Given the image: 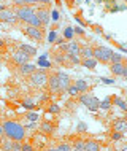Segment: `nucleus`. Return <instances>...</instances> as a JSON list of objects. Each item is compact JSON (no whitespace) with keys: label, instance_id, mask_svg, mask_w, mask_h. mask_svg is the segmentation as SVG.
<instances>
[{"label":"nucleus","instance_id":"obj_31","mask_svg":"<svg viewBox=\"0 0 127 151\" xmlns=\"http://www.w3.org/2000/svg\"><path fill=\"white\" fill-rule=\"evenodd\" d=\"M73 34H75V32H73L72 27H67V29H65V34H64V38H67L68 42H70V40L73 38Z\"/></svg>","mask_w":127,"mask_h":151},{"label":"nucleus","instance_id":"obj_19","mask_svg":"<svg viewBox=\"0 0 127 151\" xmlns=\"http://www.w3.org/2000/svg\"><path fill=\"white\" fill-rule=\"evenodd\" d=\"M84 150L86 151H100V143L95 140H86L84 142Z\"/></svg>","mask_w":127,"mask_h":151},{"label":"nucleus","instance_id":"obj_7","mask_svg":"<svg viewBox=\"0 0 127 151\" xmlns=\"http://www.w3.org/2000/svg\"><path fill=\"white\" fill-rule=\"evenodd\" d=\"M0 22L16 24V22H18V18H16V14H14L13 10H8V8H5V10L0 11Z\"/></svg>","mask_w":127,"mask_h":151},{"label":"nucleus","instance_id":"obj_38","mask_svg":"<svg viewBox=\"0 0 127 151\" xmlns=\"http://www.w3.org/2000/svg\"><path fill=\"white\" fill-rule=\"evenodd\" d=\"M48 40H50V43L56 42V34H54V32H51V34H50V38H48Z\"/></svg>","mask_w":127,"mask_h":151},{"label":"nucleus","instance_id":"obj_37","mask_svg":"<svg viewBox=\"0 0 127 151\" xmlns=\"http://www.w3.org/2000/svg\"><path fill=\"white\" fill-rule=\"evenodd\" d=\"M27 118H29V119H30V121H37V119H38V115H37V113H34V111H30V113H27Z\"/></svg>","mask_w":127,"mask_h":151},{"label":"nucleus","instance_id":"obj_39","mask_svg":"<svg viewBox=\"0 0 127 151\" xmlns=\"http://www.w3.org/2000/svg\"><path fill=\"white\" fill-rule=\"evenodd\" d=\"M73 32H75V34H78V35H83V34H84L81 27H75V29H73Z\"/></svg>","mask_w":127,"mask_h":151},{"label":"nucleus","instance_id":"obj_17","mask_svg":"<svg viewBox=\"0 0 127 151\" xmlns=\"http://www.w3.org/2000/svg\"><path fill=\"white\" fill-rule=\"evenodd\" d=\"M37 70V67L34 64H24V65H19V72L22 73V75H26V76H29V75H32Z\"/></svg>","mask_w":127,"mask_h":151},{"label":"nucleus","instance_id":"obj_22","mask_svg":"<svg viewBox=\"0 0 127 151\" xmlns=\"http://www.w3.org/2000/svg\"><path fill=\"white\" fill-rule=\"evenodd\" d=\"M81 65L86 68H89V70H94V68L97 67V60L94 58H89V59H81Z\"/></svg>","mask_w":127,"mask_h":151},{"label":"nucleus","instance_id":"obj_45","mask_svg":"<svg viewBox=\"0 0 127 151\" xmlns=\"http://www.w3.org/2000/svg\"><path fill=\"white\" fill-rule=\"evenodd\" d=\"M52 18H54V19H57V18H59V14H57V11H52Z\"/></svg>","mask_w":127,"mask_h":151},{"label":"nucleus","instance_id":"obj_13","mask_svg":"<svg viewBox=\"0 0 127 151\" xmlns=\"http://www.w3.org/2000/svg\"><path fill=\"white\" fill-rule=\"evenodd\" d=\"M54 130H56V124L51 121H43L40 124V132L44 134V135H51V134H54Z\"/></svg>","mask_w":127,"mask_h":151},{"label":"nucleus","instance_id":"obj_50","mask_svg":"<svg viewBox=\"0 0 127 151\" xmlns=\"http://www.w3.org/2000/svg\"><path fill=\"white\" fill-rule=\"evenodd\" d=\"M0 151H2V150H0Z\"/></svg>","mask_w":127,"mask_h":151},{"label":"nucleus","instance_id":"obj_5","mask_svg":"<svg viewBox=\"0 0 127 151\" xmlns=\"http://www.w3.org/2000/svg\"><path fill=\"white\" fill-rule=\"evenodd\" d=\"M92 50H94V59H95L97 62H110L111 54H113V51L110 50V48H106V46H92Z\"/></svg>","mask_w":127,"mask_h":151},{"label":"nucleus","instance_id":"obj_23","mask_svg":"<svg viewBox=\"0 0 127 151\" xmlns=\"http://www.w3.org/2000/svg\"><path fill=\"white\" fill-rule=\"evenodd\" d=\"M111 100L114 102V105H118L121 110H124V111H127V102L124 99H121V97H118V96H114L111 97Z\"/></svg>","mask_w":127,"mask_h":151},{"label":"nucleus","instance_id":"obj_3","mask_svg":"<svg viewBox=\"0 0 127 151\" xmlns=\"http://www.w3.org/2000/svg\"><path fill=\"white\" fill-rule=\"evenodd\" d=\"M29 81H30L32 86L35 88H42L44 84L48 83V72L46 70H42V68H37V70L32 73V75H29Z\"/></svg>","mask_w":127,"mask_h":151},{"label":"nucleus","instance_id":"obj_18","mask_svg":"<svg viewBox=\"0 0 127 151\" xmlns=\"http://www.w3.org/2000/svg\"><path fill=\"white\" fill-rule=\"evenodd\" d=\"M19 51L26 52V54H27V56H30V58H34V56L37 54V48L30 46V45H26V43L19 45Z\"/></svg>","mask_w":127,"mask_h":151},{"label":"nucleus","instance_id":"obj_4","mask_svg":"<svg viewBox=\"0 0 127 151\" xmlns=\"http://www.w3.org/2000/svg\"><path fill=\"white\" fill-rule=\"evenodd\" d=\"M80 102L84 105L86 108H89L91 111H97V110L100 108V100L97 99V97H94V96H89L88 92H84V94H80Z\"/></svg>","mask_w":127,"mask_h":151},{"label":"nucleus","instance_id":"obj_48","mask_svg":"<svg viewBox=\"0 0 127 151\" xmlns=\"http://www.w3.org/2000/svg\"><path fill=\"white\" fill-rule=\"evenodd\" d=\"M46 151H57V150H56V148H48Z\"/></svg>","mask_w":127,"mask_h":151},{"label":"nucleus","instance_id":"obj_16","mask_svg":"<svg viewBox=\"0 0 127 151\" xmlns=\"http://www.w3.org/2000/svg\"><path fill=\"white\" fill-rule=\"evenodd\" d=\"M124 65L126 62H116V64H111V67H110V70L114 76H122V70H124Z\"/></svg>","mask_w":127,"mask_h":151},{"label":"nucleus","instance_id":"obj_12","mask_svg":"<svg viewBox=\"0 0 127 151\" xmlns=\"http://www.w3.org/2000/svg\"><path fill=\"white\" fill-rule=\"evenodd\" d=\"M67 45V52L65 54H75V56H80V52H81V45L75 42V40H70L68 43H65Z\"/></svg>","mask_w":127,"mask_h":151},{"label":"nucleus","instance_id":"obj_41","mask_svg":"<svg viewBox=\"0 0 127 151\" xmlns=\"http://www.w3.org/2000/svg\"><path fill=\"white\" fill-rule=\"evenodd\" d=\"M122 76H124V78H127V64L124 65V70H122Z\"/></svg>","mask_w":127,"mask_h":151},{"label":"nucleus","instance_id":"obj_15","mask_svg":"<svg viewBox=\"0 0 127 151\" xmlns=\"http://www.w3.org/2000/svg\"><path fill=\"white\" fill-rule=\"evenodd\" d=\"M73 86L78 89V92H80V94L89 92V89H91L89 83H88V81H84V80H76V81H73Z\"/></svg>","mask_w":127,"mask_h":151},{"label":"nucleus","instance_id":"obj_10","mask_svg":"<svg viewBox=\"0 0 127 151\" xmlns=\"http://www.w3.org/2000/svg\"><path fill=\"white\" fill-rule=\"evenodd\" d=\"M35 14L38 16V19L42 21L43 27L50 24V19H51V11L50 10H46V8H38V10H35Z\"/></svg>","mask_w":127,"mask_h":151},{"label":"nucleus","instance_id":"obj_34","mask_svg":"<svg viewBox=\"0 0 127 151\" xmlns=\"http://www.w3.org/2000/svg\"><path fill=\"white\" fill-rule=\"evenodd\" d=\"M22 105H24V107H26L27 110L35 108V104H32V100H24V102H22Z\"/></svg>","mask_w":127,"mask_h":151},{"label":"nucleus","instance_id":"obj_1","mask_svg":"<svg viewBox=\"0 0 127 151\" xmlns=\"http://www.w3.org/2000/svg\"><path fill=\"white\" fill-rule=\"evenodd\" d=\"M3 132H5V137H8L10 140L14 142H22L26 138V129L24 126H21L18 121H11L8 119L3 122Z\"/></svg>","mask_w":127,"mask_h":151},{"label":"nucleus","instance_id":"obj_27","mask_svg":"<svg viewBox=\"0 0 127 151\" xmlns=\"http://www.w3.org/2000/svg\"><path fill=\"white\" fill-rule=\"evenodd\" d=\"M110 62H111V64H116V62H124V58H122L121 54H118V52H114V51H113V54H111V59H110Z\"/></svg>","mask_w":127,"mask_h":151},{"label":"nucleus","instance_id":"obj_6","mask_svg":"<svg viewBox=\"0 0 127 151\" xmlns=\"http://www.w3.org/2000/svg\"><path fill=\"white\" fill-rule=\"evenodd\" d=\"M24 34H26L30 40H34V42H38V43L44 38L43 27H32V26H27L26 29H24Z\"/></svg>","mask_w":127,"mask_h":151},{"label":"nucleus","instance_id":"obj_47","mask_svg":"<svg viewBox=\"0 0 127 151\" xmlns=\"http://www.w3.org/2000/svg\"><path fill=\"white\" fill-rule=\"evenodd\" d=\"M5 46V42H3V40H0V48H3Z\"/></svg>","mask_w":127,"mask_h":151},{"label":"nucleus","instance_id":"obj_36","mask_svg":"<svg viewBox=\"0 0 127 151\" xmlns=\"http://www.w3.org/2000/svg\"><path fill=\"white\" fill-rule=\"evenodd\" d=\"M21 146H22V142H14L13 140V151H21Z\"/></svg>","mask_w":127,"mask_h":151},{"label":"nucleus","instance_id":"obj_8","mask_svg":"<svg viewBox=\"0 0 127 151\" xmlns=\"http://www.w3.org/2000/svg\"><path fill=\"white\" fill-rule=\"evenodd\" d=\"M48 89L51 94H59L60 88H59V80H57V72L50 73L48 75Z\"/></svg>","mask_w":127,"mask_h":151},{"label":"nucleus","instance_id":"obj_49","mask_svg":"<svg viewBox=\"0 0 127 151\" xmlns=\"http://www.w3.org/2000/svg\"><path fill=\"white\" fill-rule=\"evenodd\" d=\"M2 10H5V6H3V5H0V11H2Z\"/></svg>","mask_w":127,"mask_h":151},{"label":"nucleus","instance_id":"obj_26","mask_svg":"<svg viewBox=\"0 0 127 151\" xmlns=\"http://www.w3.org/2000/svg\"><path fill=\"white\" fill-rule=\"evenodd\" d=\"M56 150H57V151H72V145L67 143V142H62V143L57 145Z\"/></svg>","mask_w":127,"mask_h":151},{"label":"nucleus","instance_id":"obj_9","mask_svg":"<svg viewBox=\"0 0 127 151\" xmlns=\"http://www.w3.org/2000/svg\"><path fill=\"white\" fill-rule=\"evenodd\" d=\"M57 80H59V88H60V92H65L67 91V88L70 86V84L73 83L72 78L67 75V73L64 72H57Z\"/></svg>","mask_w":127,"mask_h":151},{"label":"nucleus","instance_id":"obj_40","mask_svg":"<svg viewBox=\"0 0 127 151\" xmlns=\"http://www.w3.org/2000/svg\"><path fill=\"white\" fill-rule=\"evenodd\" d=\"M78 129H80L81 132H84V130H86V124H84V122H80V126H78Z\"/></svg>","mask_w":127,"mask_h":151},{"label":"nucleus","instance_id":"obj_32","mask_svg":"<svg viewBox=\"0 0 127 151\" xmlns=\"http://www.w3.org/2000/svg\"><path fill=\"white\" fill-rule=\"evenodd\" d=\"M13 3L18 6H24V5H30L32 0H13Z\"/></svg>","mask_w":127,"mask_h":151},{"label":"nucleus","instance_id":"obj_29","mask_svg":"<svg viewBox=\"0 0 127 151\" xmlns=\"http://www.w3.org/2000/svg\"><path fill=\"white\" fill-rule=\"evenodd\" d=\"M59 111H60V107L57 104H51L50 107H48V113H51V115H57Z\"/></svg>","mask_w":127,"mask_h":151},{"label":"nucleus","instance_id":"obj_30","mask_svg":"<svg viewBox=\"0 0 127 151\" xmlns=\"http://www.w3.org/2000/svg\"><path fill=\"white\" fill-rule=\"evenodd\" d=\"M110 107H111V97H106L103 102H100V108L102 110H108Z\"/></svg>","mask_w":127,"mask_h":151},{"label":"nucleus","instance_id":"obj_28","mask_svg":"<svg viewBox=\"0 0 127 151\" xmlns=\"http://www.w3.org/2000/svg\"><path fill=\"white\" fill-rule=\"evenodd\" d=\"M65 92H67L68 96H72V97H76V96H80V92H78V89H76L75 86H73V83H72L70 86L67 88V91H65Z\"/></svg>","mask_w":127,"mask_h":151},{"label":"nucleus","instance_id":"obj_24","mask_svg":"<svg viewBox=\"0 0 127 151\" xmlns=\"http://www.w3.org/2000/svg\"><path fill=\"white\" fill-rule=\"evenodd\" d=\"M2 151H13V140H10V138H5V140L2 142Z\"/></svg>","mask_w":127,"mask_h":151},{"label":"nucleus","instance_id":"obj_46","mask_svg":"<svg viewBox=\"0 0 127 151\" xmlns=\"http://www.w3.org/2000/svg\"><path fill=\"white\" fill-rule=\"evenodd\" d=\"M62 42H64V38H57V40H56L57 45H62Z\"/></svg>","mask_w":127,"mask_h":151},{"label":"nucleus","instance_id":"obj_43","mask_svg":"<svg viewBox=\"0 0 127 151\" xmlns=\"http://www.w3.org/2000/svg\"><path fill=\"white\" fill-rule=\"evenodd\" d=\"M3 135H5V132H3V126L0 124V137H3Z\"/></svg>","mask_w":127,"mask_h":151},{"label":"nucleus","instance_id":"obj_25","mask_svg":"<svg viewBox=\"0 0 127 151\" xmlns=\"http://www.w3.org/2000/svg\"><path fill=\"white\" fill-rule=\"evenodd\" d=\"M67 60L70 62V65H73V64H81V58L80 56H75V54H67Z\"/></svg>","mask_w":127,"mask_h":151},{"label":"nucleus","instance_id":"obj_42","mask_svg":"<svg viewBox=\"0 0 127 151\" xmlns=\"http://www.w3.org/2000/svg\"><path fill=\"white\" fill-rule=\"evenodd\" d=\"M72 151H86L84 148H76V146H72Z\"/></svg>","mask_w":127,"mask_h":151},{"label":"nucleus","instance_id":"obj_20","mask_svg":"<svg viewBox=\"0 0 127 151\" xmlns=\"http://www.w3.org/2000/svg\"><path fill=\"white\" fill-rule=\"evenodd\" d=\"M80 58L81 59H89V58H94V50L92 46H81V52H80Z\"/></svg>","mask_w":127,"mask_h":151},{"label":"nucleus","instance_id":"obj_11","mask_svg":"<svg viewBox=\"0 0 127 151\" xmlns=\"http://www.w3.org/2000/svg\"><path fill=\"white\" fill-rule=\"evenodd\" d=\"M29 60H30V56H27L26 52H22V51H16L14 54H13V62L18 65H24V64H29Z\"/></svg>","mask_w":127,"mask_h":151},{"label":"nucleus","instance_id":"obj_14","mask_svg":"<svg viewBox=\"0 0 127 151\" xmlns=\"http://www.w3.org/2000/svg\"><path fill=\"white\" fill-rule=\"evenodd\" d=\"M113 129L116 130V132H121V134H126L127 132V119H114L113 121Z\"/></svg>","mask_w":127,"mask_h":151},{"label":"nucleus","instance_id":"obj_21","mask_svg":"<svg viewBox=\"0 0 127 151\" xmlns=\"http://www.w3.org/2000/svg\"><path fill=\"white\" fill-rule=\"evenodd\" d=\"M54 62L59 64V65H70L67 60V54H64V52H60V51L54 54Z\"/></svg>","mask_w":127,"mask_h":151},{"label":"nucleus","instance_id":"obj_33","mask_svg":"<svg viewBox=\"0 0 127 151\" xmlns=\"http://www.w3.org/2000/svg\"><path fill=\"white\" fill-rule=\"evenodd\" d=\"M21 151H35V148H34V145H30V143H22Z\"/></svg>","mask_w":127,"mask_h":151},{"label":"nucleus","instance_id":"obj_35","mask_svg":"<svg viewBox=\"0 0 127 151\" xmlns=\"http://www.w3.org/2000/svg\"><path fill=\"white\" fill-rule=\"evenodd\" d=\"M121 137H122V134H121V132H116V130H114V132L111 134V140H114V142L121 140Z\"/></svg>","mask_w":127,"mask_h":151},{"label":"nucleus","instance_id":"obj_44","mask_svg":"<svg viewBox=\"0 0 127 151\" xmlns=\"http://www.w3.org/2000/svg\"><path fill=\"white\" fill-rule=\"evenodd\" d=\"M65 2H67L68 6H73V0H65Z\"/></svg>","mask_w":127,"mask_h":151},{"label":"nucleus","instance_id":"obj_2","mask_svg":"<svg viewBox=\"0 0 127 151\" xmlns=\"http://www.w3.org/2000/svg\"><path fill=\"white\" fill-rule=\"evenodd\" d=\"M13 11H14L16 18H18V21H19V22H24V24H29V21H30V18L35 14V10H34V8H32L30 5L16 6Z\"/></svg>","mask_w":127,"mask_h":151}]
</instances>
